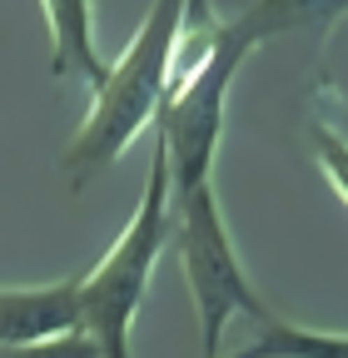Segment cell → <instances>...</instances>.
<instances>
[{
  "label": "cell",
  "instance_id": "cell-1",
  "mask_svg": "<svg viewBox=\"0 0 348 358\" xmlns=\"http://www.w3.org/2000/svg\"><path fill=\"white\" fill-rule=\"evenodd\" d=\"M180 30H184V0H154L145 25L135 30V40L124 45V55L95 85V105L85 115L75 145L65 150L70 189H85L100 169H110L140 140L145 124H154V115L164 105V90H169Z\"/></svg>",
  "mask_w": 348,
  "mask_h": 358
},
{
  "label": "cell",
  "instance_id": "cell-2",
  "mask_svg": "<svg viewBox=\"0 0 348 358\" xmlns=\"http://www.w3.org/2000/svg\"><path fill=\"white\" fill-rule=\"evenodd\" d=\"M169 234H174L169 164L154 140V159H150V179H145L135 219L124 224V234L110 244V254L90 274H80V334L95 343L100 358H135L129 353V329H135V313L150 294V274H154Z\"/></svg>",
  "mask_w": 348,
  "mask_h": 358
},
{
  "label": "cell",
  "instance_id": "cell-3",
  "mask_svg": "<svg viewBox=\"0 0 348 358\" xmlns=\"http://www.w3.org/2000/svg\"><path fill=\"white\" fill-rule=\"evenodd\" d=\"M169 219H174V244H180V264L194 294V313H199V334H204V358H219L224 343V324L234 313H249V319L269 324L274 313L269 303L254 294L244 264L234 254V239L224 229L219 199H214V185H199L189 194H169Z\"/></svg>",
  "mask_w": 348,
  "mask_h": 358
},
{
  "label": "cell",
  "instance_id": "cell-4",
  "mask_svg": "<svg viewBox=\"0 0 348 358\" xmlns=\"http://www.w3.org/2000/svg\"><path fill=\"white\" fill-rule=\"evenodd\" d=\"M244 55H249V45H239L229 30H219L209 60L164 95L154 124H159V150L169 164V194H189V189L209 185L219 134H224V95H229V80L244 65Z\"/></svg>",
  "mask_w": 348,
  "mask_h": 358
},
{
  "label": "cell",
  "instance_id": "cell-5",
  "mask_svg": "<svg viewBox=\"0 0 348 358\" xmlns=\"http://www.w3.org/2000/svg\"><path fill=\"white\" fill-rule=\"evenodd\" d=\"M65 334H80V274L35 289H0V343H45Z\"/></svg>",
  "mask_w": 348,
  "mask_h": 358
},
{
  "label": "cell",
  "instance_id": "cell-6",
  "mask_svg": "<svg viewBox=\"0 0 348 358\" xmlns=\"http://www.w3.org/2000/svg\"><path fill=\"white\" fill-rule=\"evenodd\" d=\"M338 10H348V0H209L214 25L229 30L249 50L269 35H284L293 25H309V20H328Z\"/></svg>",
  "mask_w": 348,
  "mask_h": 358
},
{
  "label": "cell",
  "instance_id": "cell-7",
  "mask_svg": "<svg viewBox=\"0 0 348 358\" xmlns=\"http://www.w3.org/2000/svg\"><path fill=\"white\" fill-rule=\"evenodd\" d=\"M40 6L50 20V70L100 85L110 60H100L95 50V0H40Z\"/></svg>",
  "mask_w": 348,
  "mask_h": 358
},
{
  "label": "cell",
  "instance_id": "cell-8",
  "mask_svg": "<svg viewBox=\"0 0 348 358\" xmlns=\"http://www.w3.org/2000/svg\"><path fill=\"white\" fill-rule=\"evenodd\" d=\"M0 358H100L85 334L45 338V343H0Z\"/></svg>",
  "mask_w": 348,
  "mask_h": 358
},
{
  "label": "cell",
  "instance_id": "cell-9",
  "mask_svg": "<svg viewBox=\"0 0 348 358\" xmlns=\"http://www.w3.org/2000/svg\"><path fill=\"white\" fill-rule=\"evenodd\" d=\"M314 150H319V164H324V174L333 179V189L348 199V145L338 140L333 129L314 124Z\"/></svg>",
  "mask_w": 348,
  "mask_h": 358
}]
</instances>
